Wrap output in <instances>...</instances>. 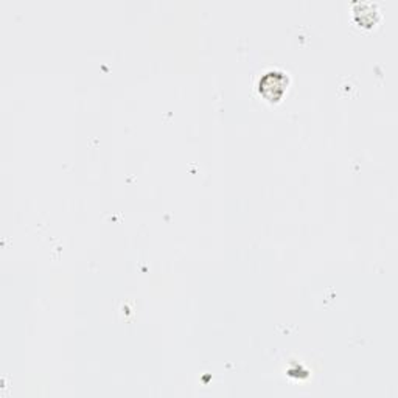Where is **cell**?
Segmentation results:
<instances>
[{
  "label": "cell",
  "mask_w": 398,
  "mask_h": 398,
  "mask_svg": "<svg viewBox=\"0 0 398 398\" xmlns=\"http://www.w3.org/2000/svg\"><path fill=\"white\" fill-rule=\"evenodd\" d=\"M287 76L282 72H269L260 80V92L271 102L279 100L287 88Z\"/></svg>",
  "instance_id": "obj_1"
}]
</instances>
